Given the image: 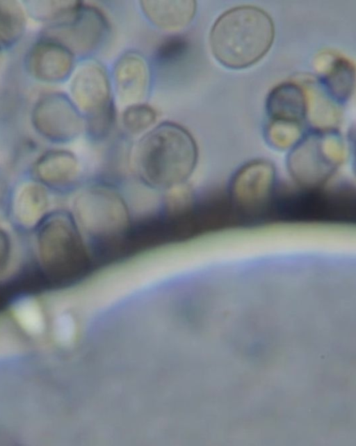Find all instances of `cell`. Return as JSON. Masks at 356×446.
Masks as SVG:
<instances>
[{"mask_svg":"<svg viewBox=\"0 0 356 446\" xmlns=\"http://www.w3.org/2000/svg\"><path fill=\"white\" fill-rule=\"evenodd\" d=\"M8 192V183L5 174L0 170V209L1 208Z\"/></svg>","mask_w":356,"mask_h":446,"instance_id":"obj_22","label":"cell"},{"mask_svg":"<svg viewBox=\"0 0 356 446\" xmlns=\"http://www.w3.org/2000/svg\"><path fill=\"white\" fill-rule=\"evenodd\" d=\"M39 260L44 273L58 286H66L79 279L76 269L86 257L81 234L74 217L56 211L38 224Z\"/></svg>","mask_w":356,"mask_h":446,"instance_id":"obj_3","label":"cell"},{"mask_svg":"<svg viewBox=\"0 0 356 446\" xmlns=\"http://www.w3.org/2000/svg\"><path fill=\"white\" fill-rule=\"evenodd\" d=\"M33 173L42 185L60 187L76 180L79 164L76 155L63 149H52L42 154L33 164Z\"/></svg>","mask_w":356,"mask_h":446,"instance_id":"obj_13","label":"cell"},{"mask_svg":"<svg viewBox=\"0 0 356 446\" xmlns=\"http://www.w3.org/2000/svg\"><path fill=\"white\" fill-rule=\"evenodd\" d=\"M34 129L55 143H67L77 138L84 129L83 116L74 101L60 92L42 95L31 112Z\"/></svg>","mask_w":356,"mask_h":446,"instance_id":"obj_7","label":"cell"},{"mask_svg":"<svg viewBox=\"0 0 356 446\" xmlns=\"http://www.w3.org/2000/svg\"><path fill=\"white\" fill-rule=\"evenodd\" d=\"M13 313L18 324L27 333L38 335L44 331L43 313L35 300L27 298L19 301L13 308Z\"/></svg>","mask_w":356,"mask_h":446,"instance_id":"obj_19","label":"cell"},{"mask_svg":"<svg viewBox=\"0 0 356 446\" xmlns=\"http://www.w3.org/2000/svg\"><path fill=\"white\" fill-rule=\"evenodd\" d=\"M11 256V243L9 235L0 228V273L8 268Z\"/></svg>","mask_w":356,"mask_h":446,"instance_id":"obj_21","label":"cell"},{"mask_svg":"<svg viewBox=\"0 0 356 446\" xmlns=\"http://www.w3.org/2000/svg\"><path fill=\"white\" fill-rule=\"evenodd\" d=\"M198 160L197 144L183 126L165 121L152 127L138 141L133 162L146 186L167 190L181 186L193 175Z\"/></svg>","mask_w":356,"mask_h":446,"instance_id":"obj_1","label":"cell"},{"mask_svg":"<svg viewBox=\"0 0 356 446\" xmlns=\"http://www.w3.org/2000/svg\"><path fill=\"white\" fill-rule=\"evenodd\" d=\"M49 205L47 193L41 183L27 182L17 190L12 210L17 222L25 227L38 226L45 217Z\"/></svg>","mask_w":356,"mask_h":446,"instance_id":"obj_15","label":"cell"},{"mask_svg":"<svg viewBox=\"0 0 356 446\" xmlns=\"http://www.w3.org/2000/svg\"><path fill=\"white\" fill-rule=\"evenodd\" d=\"M26 25L22 6L13 0H0V49L8 48L22 38Z\"/></svg>","mask_w":356,"mask_h":446,"instance_id":"obj_16","label":"cell"},{"mask_svg":"<svg viewBox=\"0 0 356 446\" xmlns=\"http://www.w3.org/2000/svg\"><path fill=\"white\" fill-rule=\"evenodd\" d=\"M344 157V144L334 128H315L304 132L290 148L286 167L302 188L322 187L334 175Z\"/></svg>","mask_w":356,"mask_h":446,"instance_id":"obj_4","label":"cell"},{"mask_svg":"<svg viewBox=\"0 0 356 446\" xmlns=\"http://www.w3.org/2000/svg\"><path fill=\"white\" fill-rule=\"evenodd\" d=\"M140 3L144 15L153 25L170 32L187 26L196 12V3L191 0H145Z\"/></svg>","mask_w":356,"mask_h":446,"instance_id":"obj_14","label":"cell"},{"mask_svg":"<svg viewBox=\"0 0 356 446\" xmlns=\"http://www.w3.org/2000/svg\"><path fill=\"white\" fill-rule=\"evenodd\" d=\"M24 8L30 16L47 25L63 23L77 12L82 2L78 1L37 0L24 1Z\"/></svg>","mask_w":356,"mask_h":446,"instance_id":"obj_17","label":"cell"},{"mask_svg":"<svg viewBox=\"0 0 356 446\" xmlns=\"http://www.w3.org/2000/svg\"><path fill=\"white\" fill-rule=\"evenodd\" d=\"M108 24L97 8L83 3L67 22L47 25L42 38L55 41L69 49L74 56H87L103 45L108 34Z\"/></svg>","mask_w":356,"mask_h":446,"instance_id":"obj_8","label":"cell"},{"mask_svg":"<svg viewBox=\"0 0 356 446\" xmlns=\"http://www.w3.org/2000/svg\"><path fill=\"white\" fill-rule=\"evenodd\" d=\"M149 69L141 55L130 52L115 63L113 79L118 100L126 106L142 102L149 85Z\"/></svg>","mask_w":356,"mask_h":446,"instance_id":"obj_11","label":"cell"},{"mask_svg":"<svg viewBox=\"0 0 356 446\" xmlns=\"http://www.w3.org/2000/svg\"><path fill=\"white\" fill-rule=\"evenodd\" d=\"M276 169L270 161L257 159L239 167L229 184V194L234 206L245 212L264 207L273 193Z\"/></svg>","mask_w":356,"mask_h":446,"instance_id":"obj_9","label":"cell"},{"mask_svg":"<svg viewBox=\"0 0 356 446\" xmlns=\"http://www.w3.org/2000/svg\"><path fill=\"white\" fill-rule=\"evenodd\" d=\"M266 110L267 122L302 128L307 116L306 97L298 86L282 84L268 95Z\"/></svg>","mask_w":356,"mask_h":446,"instance_id":"obj_12","label":"cell"},{"mask_svg":"<svg viewBox=\"0 0 356 446\" xmlns=\"http://www.w3.org/2000/svg\"><path fill=\"white\" fill-rule=\"evenodd\" d=\"M74 54L63 45L42 38L28 51L25 67L35 79L46 83H58L67 79L74 68Z\"/></svg>","mask_w":356,"mask_h":446,"instance_id":"obj_10","label":"cell"},{"mask_svg":"<svg viewBox=\"0 0 356 446\" xmlns=\"http://www.w3.org/2000/svg\"><path fill=\"white\" fill-rule=\"evenodd\" d=\"M72 100L81 112L84 129L93 140H100L111 132L115 109L104 68L90 61L79 68L70 86Z\"/></svg>","mask_w":356,"mask_h":446,"instance_id":"obj_5","label":"cell"},{"mask_svg":"<svg viewBox=\"0 0 356 446\" xmlns=\"http://www.w3.org/2000/svg\"><path fill=\"white\" fill-rule=\"evenodd\" d=\"M157 114L149 105L140 102L126 106L121 120L124 128L132 134L145 133L156 123Z\"/></svg>","mask_w":356,"mask_h":446,"instance_id":"obj_18","label":"cell"},{"mask_svg":"<svg viewBox=\"0 0 356 446\" xmlns=\"http://www.w3.org/2000/svg\"><path fill=\"white\" fill-rule=\"evenodd\" d=\"M74 220L90 236L112 238L122 234L129 224V212L122 196L113 187L92 185L75 198Z\"/></svg>","mask_w":356,"mask_h":446,"instance_id":"obj_6","label":"cell"},{"mask_svg":"<svg viewBox=\"0 0 356 446\" xmlns=\"http://www.w3.org/2000/svg\"><path fill=\"white\" fill-rule=\"evenodd\" d=\"M275 37L273 22L264 10L252 6L232 8L216 20L209 35L215 59L230 69H243L259 61Z\"/></svg>","mask_w":356,"mask_h":446,"instance_id":"obj_2","label":"cell"},{"mask_svg":"<svg viewBox=\"0 0 356 446\" xmlns=\"http://www.w3.org/2000/svg\"><path fill=\"white\" fill-rule=\"evenodd\" d=\"M351 70L343 61L337 63L331 74L326 78L327 90L332 98L338 102H345L351 94Z\"/></svg>","mask_w":356,"mask_h":446,"instance_id":"obj_20","label":"cell"}]
</instances>
